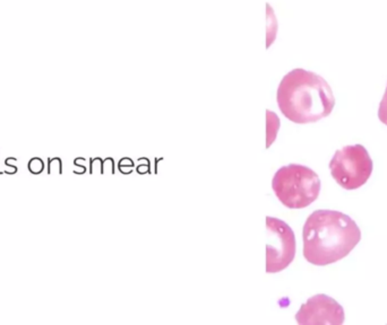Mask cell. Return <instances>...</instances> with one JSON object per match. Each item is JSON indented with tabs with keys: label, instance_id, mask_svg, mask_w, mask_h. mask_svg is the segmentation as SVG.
Here are the masks:
<instances>
[{
	"label": "cell",
	"instance_id": "obj_1",
	"mask_svg": "<svg viewBox=\"0 0 387 325\" xmlns=\"http://www.w3.org/2000/svg\"><path fill=\"white\" fill-rule=\"evenodd\" d=\"M361 230L343 212L316 210L303 229L304 256L314 265H328L340 261L358 245Z\"/></svg>",
	"mask_w": 387,
	"mask_h": 325
},
{
	"label": "cell",
	"instance_id": "obj_2",
	"mask_svg": "<svg viewBox=\"0 0 387 325\" xmlns=\"http://www.w3.org/2000/svg\"><path fill=\"white\" fill-rule=\"evenodd\" d=\"M276 102L287 120L306 124L330 115L335 105V97L331 86L322 76L297 68L280 81Z\"/></svg>",
	"mask_w": 387,
	"mask_h": 325
},
{
	"label": "cell",
	"instance_id": "obj_3",
	"mask_svg": "<svg viewBox=\"0 0 387 325\" xmlns=\"http://www.w3.org/2000/svg\"><path fill=\"white\" fill-rule=\"evenodd\" d=\"M272 189L283 206L303 209L316 201L321 192V180L307 166L289 164L274 174Z\"/></svg>",
	"mask_w": 387,
	"mask_h": 325
},
{
	"label": "cell",
	"instance_id": "obj_4",
	"mask_svg": "<svg viewBox=\"0 0 387 325\" xmlns=\"http://www.w3.org/2000/svg\"><path fill=\"white\" fill-rule=\"evenodd\" d=\"M333 179L345 190L361 188L372 173V160L362 144H350L336 150L330 162Z\"/></svg>",
	"mask_w": 387,
	"mask_h": 325
},
{
	"label": "cell",
	"instance_id": "obj_5",
	"mask_svg": "<svg viewBox=\"0 0 387 325\" xmlns=\"http://www.w3.org/2000/svg\"><path fill=\"white\" fill-rule=\"evenodd\" d=\"M268 242L266 244V272H281L291 264L296 256V236L294 230L275 217H266Z\"/></svg>",
	"mask_w": 387,
	"mask_h": 325
},
{
	"label": "cell",
	"instance_id": "obj_6",
	"mask_svg": "<svg viewBox=\"0 0 387 325\" xmlns=\"http://www.w3.org/2000/svg\"><path fill=\"white\" fill-rule=\"evenodd\" d=\"M296 319L300 325H341L344 309L334 298L319 293L301 305Z\"/></svg>",
	"mask_w": 387,
	"mask_h": 325
},
{
	"label": "cell",
	"instance_id": "obj_7",
	"mask_svg": "<svg viewBox=\"0 0 387 325\" xmlns=\"http://www.w3.org/2000/svg\"><path fill=\"white\" fill-rule=\"evenodd\" d=\"M266 115H267V129H266V131H267V144H266V147L268 148L276 138L278 128H280V120H278V117L275 113H273L271 111H267Z\"/></svg>",
	"mask_w": 387,
	"mask_h": 325
},
{
	"label": "cell",
	"instance_id": "obj_8",
	"mask_svg": "<svg viewBox=\"0 0 387 325\" xmlns=\"http://www.w3.org/2000/svg\"><path fill=\"white\" fill-rule=\"evenodd\" d=\"M266 16H267V24L271 26L268 27L266 33H267V36H266V47H269L273 42L274 40L276 39V33H277V22H276V17H275V14H274L272 7L269 6V5L267 4L266 5Z\"/></svg>",
	"mask_w": 387,
	"mask_h": 325
},
{
	"label": "cell",
	"instance_id": "obj_9",
	"mask_svg": "<svg viewBox=\"0 0 387 325\" xmlns=\"http://www.w3.org/2000/svg\"><path fill=\"white\" fill-rule=\"evenodd\" d=\"M378 117H379V120L382 123L387 125V86L384 96H382V99L379 104V108H378Z\"/></svg>",
	"mask_w": 387,
	"mask_h": 325
},
{
	"label": "cell",
	"instance_id": "obj_10",
	"mask_svg": "<svg viewBox=\"0 0 387 325\" xmlns=\"http://www.w3.org/2000/svg\"><path fill=\"white\" fill-rule=\"evenodd\" d=\"M44 169V162L41 158H32L29 162V170L32 174H40Z\"/></svg>",
	"mask_w": 387,
	"mask_h": 325
}]
</instances>
